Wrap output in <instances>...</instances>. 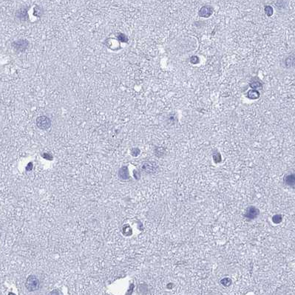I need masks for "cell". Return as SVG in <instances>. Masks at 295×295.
Returning a JSON list of instances; mask_svg holds the SVG:
<instances>
[{"instance_id": "1", "label": "cell", "mask_w": 295, "mask_h": 295, "mask_svg": "<svg viewBox=\"0 0 295 295\" xmlns=\"http://www.w3.org/2000/svg\"><path fill=\"white\" fill-rule=\"evenodd\" d=\"M26 289L30 292H33L38 289L39 286V281L36 277L33 275L29 276L25 283Z\"/></svg>"}, {"instance_id": "2", "label": "cell", "mask_w": 295, "mask_h": 295, "mask_svg": "<svg viewBox=\"0 0 295 295\" xmlns=\"http://www.w3.org/2000/svg\"><path fill=\"white\" fill-rule=\"evenodd\" d=\"M36 125L41 130H48L51 126V120L48 116H39L36 118Z\"/></svg>"}, {"instance_id": "3", "label": "cell", "mask_w": 295, "mask_h": 295, "mask_svg": "<svg viewBox=\"0 0 295 295\" xmlns=\"http://www.w3.org/2000/svg\"><path fill=\"white\" fill-rule=\"evenodd\" d=\"M13 48L18 52H24L29 46L28 41L26 39H18L12 43Z\"/></svg>"}, {"instance_id": "4", "label": "cell", "mask_w": 295, "mask_h": 295, "mask_svg": "<svg viewBox=\"0 0 295 295\" xmlns=\"http://www.w3.org/2000/svg\"><path fill=\"white\" fill-rule=\"evenodd\" d=\"M212 13H213V8L211 6H209V5H205V6L201 7L198 14L199 16H201V17L207 18L210 17L211 15L212 14Z\"/></svg>"}, {"instance_id": "5", "label": "cell", "mask_w": 295, "mask_h": 295, "mask_svg": "<svg viewBox=\"0 0 295 295\" xmlns=\"http://www.w3.org/2000/svg\"><path fill=\"white\" fill-rule=\"evenodd\" d=\"M16 16L17 17L20 21L26 22L28 19V14H27V9L25 8H21L17 10L16 14Z\"/></svg>"}, {"instance_id": "6", "label": "cell", "mask_w": 295, "mask_h": 295, "mask_svg": "<svg viewBox=\"0 0 295 295\" xmlns=\"http://www.w3.org/2000/svg\"><path fill=\"white\" fill-rule=\"evenodd\" d=\"M248 98H249L250 99H257V98L260 97V93L258 91H257L256 89H251L248 92L247 94Z\"/></svg>"}, {"instance_id": "7", "label": "cell", "mask_w": 295, "mask_h": 295, "mask_svg": "<svg viewBox=\"0 0 295 295\" xmlns=\"http://www.w3.org/2000/svg\"><path fill=\"white\" fill-rule=\"evenodd\" d=\"M259 214V212H258V210H257V209H255V208H250L249 210H248V212H247V217L248 218H251V219H253V218H256L257 216V214Z\"/></svg>"}, {"instance_id": "8", "label": "cell", "mask_w": 295, "mask_h": 295, "mask_svg": "<svg viewBox=\"0 0 295 295\" xmlns=\"http://www.w3.org/2000/svg\"><path fill=\"white\" fill-rule=\"evenodd\" d=\"M285 65L287 68H292L294 66V56L292 55L288 57L285 60Z\"/></svg>"}, {"instance_id": "9", "label": "cell", "mask_w": 295, "mask_h": 295, "mask_svg": "<svg viewBox=\"0 0 295 295\" xmlns=\"http://www.w3.org/2000/svg\"><path fill=\"white\" fill-rule=\"evenodd\" d=\"M250 87H251V88H253L254 89H260V88H262L263 84L260 81H252L251 84H250Z\"/></svg>"}, {"instance_id": "10", "label": "cell", "mask_w": 295, "mask_h": 295, "mask_svg": "<svg viewBox=\"0 0 295 295\" xmlns=\"http://www.w3.org/2000/svg\"><path fill=\"white\" fill-rule=\"evenodd\" d=\"M285 183H286L288 185H290V186H294V175H288V176L285 178Z\"/></svg>"}, {"instance_id": "11", "label": "cell", "mask_w": 295, "mask_h": 295, "mask_svg": "<svg viewBox=\"0 0 295 295\" xmlns=\"http://www.w3.org/2000/svg\"><path fill=\"white\" fill-rule=\"evenodd\" d=\"M117 39L118 40H119L121 42L126 43L128 42V38L127 37L126 35L124 34V33H119V34H118Z\"/></svg>"}, {"instance_id": "12", "label": "cell", "mask_w": 295, "mask_h": 295, "mask_svg": "<svg viewBox=\"0 0 295 295\" xmlns=\"http://www.w3.org/2000/svg\"><path fill=\"white\" fill-rule=\"evenodd\" d=\"M265 13L268 16H271L273 14V8L271 6H266L265 7Z\"/></svg>"}, {"instance_id": "13", "label": "cell", "mask_w": 295, "mask_h": 295, "mask_svg": "<svg viewBox=\"0 0 295 295\" xmlns=\"http://www.w3.org/2000/svg\"><path fill=\"white\" fill-rule=\"evenodd\" d=\"M199 58L196 56H193L190 58V62H191L192 64H197V63L199 62Z\"/></svg>"}]
</instances>
